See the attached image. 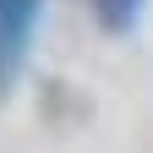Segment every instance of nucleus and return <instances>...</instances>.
Wrapping results in <instances>:
<instances>
[{
    "instance_id": "obj_1",
    "label": "nucleus",
    "mask_w": 153,
    "mask_h": 153,
    "mask_svg": "<svg viewBox=\"0 0 153 153\" xmlns=\"http://www.w3.org/2000/svg\"><path fill=\"white\" fill-rule=\"evenodd\" d=\"M38 16H44V0H0V104L11 99L16 76L27 66Z\"/></svg>"
},
{
    "instance_id": "obj_2",
    "label": "nucleus",
    "mask_w": 153,
    "mask_h": 153,
    "mask_svg": "<svg viewBox=\"0 0 153 153\" xmlns=\"http://www.w3.org/2000/svg\"><path fill=\"white\" fill-rule=\"evenodd\" d=\"M142 11H148V0H93V16L104 33H131L142 22Z\"/></svg>"
}]
</instances>
